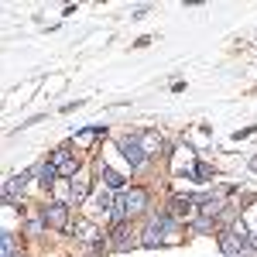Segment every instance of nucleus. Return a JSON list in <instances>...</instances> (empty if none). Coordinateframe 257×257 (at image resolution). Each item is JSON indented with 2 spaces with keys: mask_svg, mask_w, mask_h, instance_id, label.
I'll list each match as a JSON object with an SVG mask.
<instances>
[{
  "mask_svg": "<svg viewBox=\"0 0 257 257\" xmlns=\"http://www.w3.org/2000/svg\"><path fill=\"white\" fill-rule=\"evenodd\" d=\"M144 209H148V192H144V189H123L120 199H117V213H113V216L127 219V216L144 213Z\"/></svg>",
  "mask_w": 257,
  "mask_h": 257,
  "instance_id": "f257e3e1",
  "label": "nucleus"
},
{
  "mask_svg": "<svg viewBox=\"0 0 257 257\" xmlns=\"http://www.w3.org/2000/svg\"><path fill=\"white\" fill-rule=\"evenodd\" d=\"M168 237H172V216H155L148 223V230H144V243L148 247H155V243H161Z\"/></svg>",
  "mask_w": 257,
  "mask_h": 257,
  "instance_id": "f03ea898",
  "label": "nucleus"
},
{
  "mask_svg": "<svg viewBox=\"0 0 257 257\" xmlns=\"http://www.w3.org/2000/svg\"><path fill=\"white\" fill-rule=\"evenodd\" d=\"M41 219H45L48 226H55V230H69V206H65V202H52V206L41 213Z\"/></svg>",
  "mask_w": 257,
  "mask_h": 257,
  "instance_id": "7ed1b4c3",
  "label": "nucleus"
},
{
  "mask_svg": "<svg viewBox=\"0 0 257 257\" xmlns=\"http://www.w3.org/2000/svg\"><path fill=\"white\" fill-rule=\"evenodd\" d=\"M120 151H123V158H127V165H131V168H141V165H144V158H148L138 138H123V141H120Z\"/></svg>",
  "mask_w": 257,
  "mask_h": 257,
  "instance_id": "20e7f679",
  "label": "nucleus"
},
{
  "mask_svg": "<svg viewBox=\"0 0 257 257\" xmlns=\"http://www.w3.org/2000/svg\"><path fill=\"white\" fill-rule=\"evenodd\" d=\"M52 165H55V172L65 175V178L76 175V158H72V151H69V148H59V151L52 155Z\"/></svg>",
  "mask_w": 257,
  "mask_h": 257,
  "instance_id": "39448f33",
  "label": "nucleus"
},
{
  "mask_svg": "<svg viewBox=\"0 0 257 257\" xmlns=\"http://www.w3.org/2000/svg\"><path fill=\"white\" fill-rule=\"evenodd\" d=\"M138 141H141V148H144V155H158L161 151V134L158 131H144Z\"/></svg>",
  "mask_w": 257,
  "mask_h": 257,
  "instance_id": "423d86ee",
  "label": "nucleus"
},
{
  "mask_svg": "<svg viewBox=\"0 0 257 257\" xmlns=\"http://www.w3.org/2000/svg\"><path fill=\"white\" fill-rule=\"evenodd\" d=\"M72 233H76L79 240H86V243H89V240H96V226H93L89 219H76V226H72Z\"/></svg>",
  "mask_w": 257,
  "mask_h": 257,
  "instance_id": "0eeeda50",
  "label": "nucleus"
},
{
  "mask_svg": "<svg viewBox=\"0 0 257 257\" xmlns=\"http://www.w3.org/2000/svg\"><path fill=\"white\" fill-rule=\"evenodd\" d=\"M103 182H106L110 192H123V175H117L113 168H103Z\"/></svg>",
  "mask_w": 257,
  "mask_h": 257,
  "instance_id": "6e6552de",
  "label": "nucleus"
},
{
  "mask_svg": "<svg viewBox=\"0 0 257 257\" xmlns=\"http://www.w3.org/2000/svg\"><path fill=\"white\" fill-rule=\"evenodd\" d=\"M69 185H72V202H82V199L89 196V185H86V178H72Z\"/></svg>",
  "mask_w": 257,
  "mask_h": 257,
  "instance_id": "1a4fd4ad",
  "label": "nucleus"
},
{
  "mask_svg": "<svg viewBox=\"0 0 257 257\" xmlns=\"http://www.w3.org/2000/svg\"><path fill=\"white\" fill-rule=\"evenodd\" d=\"M175 216H196V202L192 199H175Z\"/></svg>",
  "mask_w": 257,
  "mask_h": 257,
  "instance_id": "9d476101",
  "label": "nucleus"
},
{
  "mask_svg": "<svg viewBox=\"0 0 257 257\" xmlns=\"http://www.w3.org/2000/svg\"><path fill=\"white\" fill-rule=\"evenodd\" d=\"M55 175H59V172H55V165H52V161H48V165H41V185H52Z\"/></svg>",
  "mask_w": 257,
  "mask_h": 257,
  "instance_id": "9b49d317",
  "label": "nucleus"
},
{
  "mask_svg": "<svg viewBox=\"0 0 257 257\" xmlns=\"http://www.w3.org/2000/svg\"><path fill=\"white\" fill-rule=\"evenodd\" d=\"M4 257H14V233H4V243H0Z\"/></svg>",
  "mask_w": 257,
  "mask_h": 257,
  "instance_id": "f8f14e48",
  "label": "nucleus"
}]
</instances>
